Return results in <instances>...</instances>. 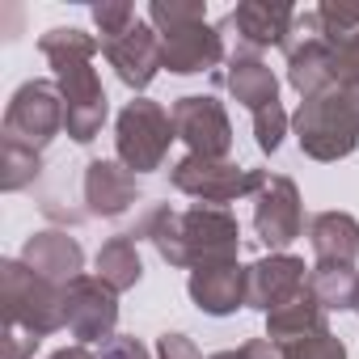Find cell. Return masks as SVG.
<instances>
[{
    "label": "cell",
    "instance_id": "8fae6325",
    "mask_svg": "<svg viewBox=\"0 0 359 359\" xmlns=\"http://www.w3.org/2000/svg\"><path fill=\"white\" fill-rule=\"evenodd\" d=\"M254 233L271 254H283L304 233V208H300V191L292 177L266 173V182L254 195Z\"/></svg>",
    "mask_w": 359,
    "mask_h": 359
},
{
    "label": "cell",
    "instance_id": "7a4b0ae2",
    "mask_svg": "<svg viewBox=\"0 0 359 359\" xmlns=\"http://www.w3.org/2000/svg\"><path fill=\"white\" fill-rule=\"evenodd\" d=\"M39 51L55 68V85L64 93V131L76 144H89L106 123V89L93 68L102 39H93L76 26H55L39 39Z\"/></svg>",
    "mask_w": 359,
    "mask_h": 359
},
{
    "label": "cell",
    "instance_id": "603a6c76",
    "mask_svg": "<svg viewBox=\"0 0 359 359\" xmlns=\"http://www.w3.org/2000/svg\"><path fill=\"white\" fill-rule=\"evenodd\" d=\"M309 292L317 296V304L325 313H342L359 304V271L355 266H330V262H313L309 266Z\"/></svg>",
    "mask_w": 359,
    "mask_h": 359
},
{
    "label": "cell",
    "instance_id": "277c9868",
    "mask_svg": "<svg viewBox=\"0 0 359 359\" xmlns=\"http://www.w3.org/2000/svg\"><path fill=\"white\" fill-rule=\"evenodd\" d=\"M296 140L313 161H342L359 144V85H330L292 114Z\"/></svg>",
    "mask_w": 359,
    "mask_h": 359
},
{
    "label": "cell",
    "instance_id": "4dcf8cb0",
    "mask_svg": "<svg viewBox=\"0 0 359 359\" xmlns=\"http://www.w3.org/2000/svg\"><path fill=\"white\" fill-rule=\"evenodd\" d=\"M156 359H203V355H199V346H195L187 334H161Z\"/></svg>",
    "mask_w": 359,
    "mask_h": 359
},
{
    "label": "cell",
    "instance_id": "cb8c5ba5",
    "mask_svg": "<svg viewBox=\"0 0 359 359\" xmlns=\"http://www.w3.org/2000/svg\"><path fill=\"white\" fill-rule=\"evenodd\" d=\"M43 169V152L18 144V140H0V191H22L30 187Z\"/></svg>",
    "mask_w": 359,
    "mask_h": 359
},
{
    "label": "cell",
    "instance_id": "5b68a950",
    "mask_svg": "<svg viewBox=\"0 0 359 359\" xmlns=\"http://www.w3.org/2000/svg\"><path fill=\"white\" fill-rule=\"evenodd\" d=\"M0 304H5V325H22L39 338L64 330V287L30 271L22 258L0 262Z\"/></svg>",
    "mask_w": 359,
    "mask_h": 359
},
{
    "label": "cell",
    "instance_id": "484cf974",
    "mask_svg": "<svg viewBox=\"0 0 359 359\" xmlns=\"http://www.w3.org/2000/svg\"><path fill=\"white\" fill-rule=\"evenodd\" d=\"M279 359H346V346H342V338H334L325 330V334H313V338L279 342Z\"/></svg>",
    "mask_w": 359,
    "mask_h": 359
},
{
    "label": "cell",
    "instance_id": "ffe728a7",
    "mask_svg": "<svg viewBox=\"0 0 359 359\" xmlns=\"http://www.w3.org/2000/svg\"><path fill=\"white\" fill-rule=\"evenodd\" d=\"M309 245L317 262L355 266L359 258V220L351 212H317L309 220Z\"/></svg>",
    "mask_w": 359,
    "mask_h": 359
},
{
    "label": "cell",
    "instance_id": "9c48e42d",
    "mask_svg": "<svg viewBox=\"0 0 359 359\" xmlns=\"http://www.w3.org/2000/svg\"><path fill=\"white\" fill-rule=\"evenodd\" d=\"M64 131V93L55 81H26L5 110V140L43 152Z\"/></svg>",
    "mask_w": 359,
    "mask_h": 359
},
{
    "label": "cell",
    "instance_id": "8992f818",
    "mask_svg": "<svg viewBox=\"0 0 359 359\" xmlns=\"http://www.w3.org/2000/svg\"><path fill=\"white\" fill-rule=\"evenodd\" d=\"M173 140H177L173 114L161 102H148V97L127 102L123 114H118V123H114V152H118V161L131 173L161 169V161H165V152H169Z\"/></svg>",
    "mask_w": 359,
    "mask_h": 359
},
{
    "label": "cell",
    "instance_id": "5bb4252c",
    "mask_svg": "<svg viewBox=\"0 0 359 359\" xmlns=\"http://www.w3.org/2000/svg\"><path fill=\"white\" fill-rule=\"evenodd\" d=\"M102 55H106V64L118 72V81L127 89H148L152 76L165 68L161 64V34L152 30V22H140V18L123 34L102 39Z\"/></svg>",
    "mask_w": 359,
    "mask_h": 359
},
{
    "label": "cell",
    "instance_id": "3957f363",
    "mask_svg": "<svg viewBox=\"0 0 359 359\" xmlns=\"http://www.w3.org/2000/svg\"><path fill=\"white\" fill-rule=\"evenodd\" d=\"M148 22L161 34V64L177 76L208 72L224 60V34L208 26L203 0H152Z\"/></svg>",
    "mask_w": 359,
    "mask_h": 359
},
{
    "label": "cell",
    "instance_id": "7c38bea8",
    "mask_svg": "<svg viewBox=\"0 0 359 359\" xmlns=\"http://www.w3.org/2000/svg\"><path fill=\"white\" fill-rule=\"evenodd\" d=\"M173 131L191 148V156H208V161H229L233 148V123L224 114V106L216 97H177L173 102Z\"/></svg>",
    "mask_w": 359,
    "mask_h": 359
},
{
    "label": "cell",
    "instance_id": "44dd1931",
    "mask_svg": "<svg viewBox=\"0 0 359 359\" xmlns=\"http://www.w3.org/2000/svg\"><path fill=\"white\" fill-rule=\"evenodd\" d=\"M330 330V313L317 304L313 292L287 300L283 309L266 313V338L271 342H296V338H313V334H325Z\"/></svg>",
    "mask_w": 359,
    "mask_h": 359
},
{
    "label": "cell",
    "instance_id": "e0dca14e",
    "mask_svg": "<svg viewBox=\"0 0 359 359\" xmlns=\"http://www.w3.org/2000/svg\"><path fill=\"white\" fill-rule=\"evenodd\" d=\"M85 203H89V216L97 220L123 216L131 203H140L135 173L123 161H89L85 165Z\"/></svg>",
    "mask_w": 359,
    "mask_h": 359
},
{
    "label": "cell",
    "instance_id": "7402d4cb",
    "mask_svg": "<svg viewBox=\"0 0 359 359\" xmlns=\"http://www.w3.org/2000/svg\"><path fill=\"white\" fill-rule=\"evenodd\" d=\"M93 275H97V279H106L114 292L135 287V283H140V275H144V262H140V241H135L131 233L110 237V241L97 250V271H93Z\"/></svg>",
    "mask_w": 359,
    "mask_h": 359
},
{
    "label": "cell",
    "instance_id": "83f0119b",
    "mask_svg": "<svg viewBox=\"0 0 359 359\" xmlns=\"http://www.w3.org/2000/svg\"><path fill=\"white\" fill-rule=\"evenodd\" d=\"M89 13H93L102 39H114V34H123V30L135 22V9L127 5V0H102V5H93Z\"/></svg>",
    "mask_w": 359,
    "mask_h": 359
},
{
    "label": "cell",
    "instance_id": "9a60e30c",
    "mask_svg": "<svg viewBox=\"0 0 359 359\" xmlns=\"http://www.w3.org/2000/svg\"><path fill=\"white\" fill-rule=\"evenodd\" d=\"M309 292V266L296 254H266L250 266V309L262 317Z\"/></svg>",
    "mask_w": 359,
    "mask_h": 359
},
{
    "label": "cell",
    "instance_id": "30bf717a",
    "mask_svg": "<svg viewBox=\"0 0 359 359\" xmlns=\"http://www.w3.org/2000/svg\"><path fill=\"white\" fill-rule=\"evenodd\" d=\"M118 325V292L97 279V275H76L64 283V330L89 346V342H110Z\"/></svg>",
    "mask_w": 359,
    "mask_h": 359
},
{
    "label": "cell",
    "instance_id": "e575fe53",
    "mask_svg": "<svg viewBox=\"0 0 359 359\" xmlns=\"http://www.w3.org/2000/svg\"><path fill=\"white\" fill-rule=\"evenodd\" d=\"M355 313H359V304H355Z\"/></svg>",
    "mask_w": 359,
    "mask_h": 359
},
{
    "label": "cell",
    "instance_id": "4fadbf2b",
    "mask_svg": "<svg viewBox=\"0 0 359 359\" xmlns=\"http://www.w3.org/2000/svg\"><path fill=\"white\" fill-rule=\"evenodd\" d=\"M292 22H296V9L283 5V0H245V5H237L216 30L237 39L233 51H254L258 55L266 47H283L287 34H292Z\"/></svg>",
    "mask_w": 359,
    "mask_h": 359
},
{
    "label": "cell",
    "instance_id": "6da1fadb",
    "mask_svg": "<svg viewBox=\"0 0 359 359\" xmlns=\"http://www.w3.org/2000/svg\"><path fill=\"white\" fill-rule=\"evenodd\" d=\"M135 241L148 237L156 254L169 266H216V262H237L241 250V224L229 208H187L173 212L169 203H156L144 212L140 229L131 233Z\"/></svg>",
    "mask_w": 359,
    "mask_h": 359
},
{
    "label": "cell",
    "instance_id": "f1b7e54d",
    "mask_svg": "<svg viewBox=\"0 0 359 359\" xmlns=\"http://www.w3.org/2000/svg\"><path fill=\"white\" fill-rule=\"evenodd\" d=\"M39 334L22 330V325H5V338H0V359H30L39 351Z\"/></svg>",
    "mask_w": 359,
    "mask_h": 359
},
{
    "label": "cell",
    "instance_id": "2e32d148",
    "mask_svg": "<svg viewBox=\"0 0 359 359\" xmlns=\"http://www.w3.org/2000/svg\"><path fill=\"white\" fill-rule=\"evenodd\" d=\"M187 287H191V300L208 317H229L241 304H250V266H237V262L195 266Z\"/></svg>",
    "mask_w": 359,
    "mask_h": 359
},
{
    "label": "cell",
    "instance_id": "836d02e7",
    "mask_svg": "<svg viewBox=\"0 0 359 359\" xmlns=\"http://www.w3.org/2000/svg\"><path fill=\"white\" fill-rule=\"evenodd\" d=\"M212 359H250V355H245V346H237V351H216Z\"/></svg>",
    "mask_w": 359,
    "mask_h": 359
},
{
    "label": "cell",
    "instance_id": "ba28073f",
    "mask_svg": "<svg viewBox=\"0 0 359 359\" xmlns=\"http://www.w3.org/2000/svg\"><path fill=\"white\" fill-rule=\"evenodd\" d=\"M283 55H287V81H292V89L300 97H313V93L338 85V51L325 43L317 9L313 13H296L292 34L283 43Z\"/></svg>",
    "mask_w": 359,
    "mask_h": 359
},
{
    "label": "cell",
    "instance_id": "d4e9b609",
    "mask_svg": "<svg viewBox=\"0 0 359 359\" xmlns=\"http://www.w3.org/2000/svg\"><path fill=\"white\" fill-rule=\"evenodd\" d=\"M317 22L325 43L338 51L342 43H351L359 34V0H321L317 5Z\"/></svg>",
    "mask_w": 359,
    "mask_h": 359
},
{
    "label": "cell",
    "instance_id": "1f68e13d",
    "mask_svg": "<svg viewBox=\"0 0 359 359\" xmlns=\"http://www.w3.org/2000/svg\"><path fill=\"white\" fill-rule=\"evenodd\" d=\"M338 85H359V34L338 47Z\"/></svg>",
    "mask_w": 359,
    "mask_h": 359
},
{
    "label": "cell",
    "instance_id": "4316f807",
    "mask_svg": "<svg viewBox=\"0 0 359 359\" xmlns=\"http://www.w3.org/2000/svg\"><path fill=\"white\" fill-rule=\"evenodd\" d=\"M287 110L275 102V106H266V110H258L254 114V135H258V148L262 152H275L279 144H283V135H287Z\"/></svg>",
    "mask_w": 359,
    "mask_h": 359
},
{
    "label": "cell",
    "instance_id": "d6986e66",
    "mask_svg": "<svg viewBox=\"0 0 359 359\" xmlns=\"http://www.w3.org/2000/svg\"><path fill=\"white\" fill-rule=\"evenodd\" d=\"M220 85L233 93V102H241L254 114L279 102V81L266 68V60L254 55V51H233L229 64H224V72H220Z\"/></svg>",
    "mask_w": 359,
    "mask_h": 359
},
{
    "label": "cell",
    "instance_id": "d6a6232c",
    "mask_svg": "<svg viewBox=\"0 0 359 359\" xmlns=\"http://www.w3.org/2000/svg\"><path fill=\"white\" fill-rule=\"evenodd\" d=\"M51 359H97V355H93L89 346H81V342H76V346H64V351H55Z\"/></svg>",
    "mask_w": 359,
    "mask_h": 359
},
{
    "label": "cell",
    "instance_id": "52a82bcc",
    "mask_svg": "<svg viewBox=\"0 0 359 359\" xmlns=\"http://www.w3.org/2000/svg\"><path fill=\"white\" fill-rule=\"evenodd\" d=\"M169 182L182 195L208 203V208H229V203H237L245 195H258V187L266 182V173L262 169H245L237 161H208V156H191L187 152L169 169Z\"/></svg>",
    "mask_w": 359,
    "mask_h": 359
},
{
    "label": "cell",
    "instance_id": "f546056e",
    "mask_svg": "<svg viewBox=\"0 0 359 359\" xmlns=\"http://www.w3.org/2000/svg\"><path fill=\"white\" fill-rule=\"evenodd\" d=\"M97 359H152V355H148V346H144L140 338H131V334H114L110 342H102Z\"/></svg>",
    "mask_w": 359,
    "mask_h": 359
},
{
    "label": "cell",
    "instance_id": "ac0fdd59",
    "mask_svg": "<svg viewBox=\"0 0 359 359\" xmlns=\"http://www.w3.org/2000/svg\"><path fill=\"white\" fill-rule=\"evenodd\" d=\"M22 262L30 266V271H39L43 279H51V283H72L76 275H85L81 266H85V250H81V241L76 237H68L64 229H47V233H34L30 241H26V250H22Z\"/></svg>",
    "mask_w": 359,
    "mask_h": 359
}]
</instances>
